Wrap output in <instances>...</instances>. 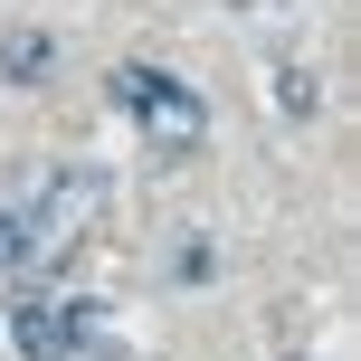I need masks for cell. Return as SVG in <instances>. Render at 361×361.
<instances>
[{
	"label": "cell",
	"mask_w": 361,
	"mask_h": 361,
	"mask_svg": "<svg viewBox=\"0 0 361 361\" xmlns=\"http://www.w3.org/2000/svg\"><path fill=\"white\" fill-rule=\"evenodd\" d=\"M276 105H286V114H314V86H305V67H276Z\"/></svg>",
	"instance_id": "obj_6"
},
{
	"label": "cell",
	"mask_w": 361,
	"mask_h": 361,
	"mask_svg": "<svg viewBox=\"0 0 361 361\" xmlns=\"http://www.w3.org/2000/svg\"><path fill=\"white\" fill-rule=\"evenodd\" d=\"M95 209H105V180H95V171H57L48 190H38L29 228H38V238H76V228H86Z\"/></svg>",
	"instance_id": "obj_2"
},
{
	"label": "cell",
	"mask_w": 361,
	"mask_h": 361,
	"mask_svg": "<svg viewBox=\"0 0 361 361\" xmlns=\"http://www.w3.org/2000/svg\"><path fill=\"white\" fill-rule=\"evenodd\" d=\"M10 343L29 361H67V314H48L38 295H19V305H10Z\"/></svg>",
	"instance_id": "obj_3"
},
{
	"label": "cell",
	"mask_w": 361,
	"mask_h": 361,
	"mask_svg": "<svg viewBox=\"0 0 361 361\" xmlns=\"http://www.w3.org/2000/svg\"><path fill=\"white\" fill-rule=\"evenodd\" d=\"M0 76H10V86H38V76H48V29H10L0 38Z\"/></svg>",
	"instance_id": "obj_4"
},
{
	"label": "cell",
	"mask_w": 361,
	"mask_h": 361,
	"mask_svg": "<svg viewBox=\"0 0 361 361\" xmlns=\"http://www.w3.org/2000/svg\"><path fill=\"white\" fill-rule=\"evenodd\" d=\"M29 257H38V228H29V209H0V267H29Z\"/></svg>",
	"instance_id": "obj_5"
},
{
	"label": "cell",
	"mask_w": 361,
	"mask_h": 361,
	"mask_svg": "<svg viewBox=\"0 0 361 361\" xmlns=\"http://www.w3.org/2000/svg\"><path fill=\"white\" fill-rule=\"evenodd\" d=\"M114 105L143 124V143L152 152H171V162H190L200 143H209V105H200L180 76H162V67H114Z\"/></svg>",
	"instance_id": "obj_1"
}]
</instances>
